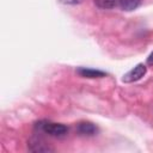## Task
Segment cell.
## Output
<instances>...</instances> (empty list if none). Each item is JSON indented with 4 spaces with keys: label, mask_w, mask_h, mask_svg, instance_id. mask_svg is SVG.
Instances as JSON below:
<instances>
[{
    "label": "cell",
    "mask_w": 153,
    "mask_h": 153,
    "mask_svg": "<svg viewBox=\"0 0 153 153\" xmlns=\"http://www.w3.org/2000/svg\"><path fill=\"white\" fill-rule=\"evenodd\" d=\"M146 72H147L146 65L139 63L134 68H131L129 72H127L123 75L122 80H123V82H134V81H137V80H140L146 74Z\"/></svg>",
    "instance_id": "obj_2"
},
{
    "label": "cell",
    "mask_w": 153,
    "mask_h": 153,
    "mask_svg": "<svg viewBox=\"0 0 153 153\" xmlns=\"http://www.w3.org/2000/svg\"><path fill=\"white\" fill-rule=\"evenodd\" d=\"M76 133L81 136H93L98 133V128L92 122H79L76 124Z\"/></svg>",
    "instance_id": "obj_3"
},
{
    "label": "cell",
    "mask_w": 153,
    "mask_h": 153,
    "mask_svg": "<svg viewBox=\"0 0 153 153\" xmlns=\"http://www.w3.org/2000/svg\"><path fill=\"white\" fill-rule=\"evenodd\" d=\"M38 128L41 131L48 134L53 137H63L68 133V127L62 123H55V122H41L38 124Z\"/></svg>",
    "instance_id": "obj_1"
},
{
    "label": "cell",
    "mask_w": 153,
    "mask_h": 153,
    "mask_svg": "<svg viewBox=\"0 0 153 153\" xmlns=\"http://www.w3.org/2000/svg\"><path fill=\"white\" fill-rule=\"evenodd\" d=\"M94 4L99 8L109 10V8H114L115 6H117L118 5V0H94Z\"/></svg>",
    "instance_id": "obj_7"
},
{
    "label": "cell",
    "mask_w": 153,
    "mask_h": 153,
    "mask_svg": "<svg viewBox=\"0 0 153 153\" xmlns=\"http://www.w3.org/2000/svg\"><path fill=\"white\" fill-rule=\"evenodd\" d=\"M142 0H118V6L123 11H133L140 6Z\"/></svg>",
    "instance_id": "obj_6"
},
{
    "label": "cell",
    "mask_w": 153,
    "mask_h": 153,
    "mask_svg": "<svg viewBox=\"0 0 153 153\" xmlns=\"http://www.w3.org/2000/svg\"><path fill=\"white\" fill-rule=\"evenodd\" d=\"M29 149L32 151V152H49V151H53V148H50L43 140L37 139V137H33L32 140H30Z\"/></svg>",
    "instance_id": "obj_5"
},
{
    "label": "cell",
    "mask_w": 153,
    "mask_h": 153,
    "mask_svg": "<svg viewBox=\"0 0 153 153\" xmlns=\"http://www.w3.org/2000/svg\"><path fill=\"white\" fill-rule=\"evenodd\" d=\"M76 73L82 76V78H103L106 75L105 72L99 71V69H93V68H86V67H80L76 69Z\"/></svg>",
    "instance_id": "obj_4"
},
{
    "label": "cell",
    "mask_w": 153,
    "mask_h": 153,
    "mask_svg": "<svg viewBox=\"0 0 153 153\" xmlns=\"http://www.w3.org/2000/svg\"><path fill=\"white\" fill-rule=\"evenodd\" d=\"M62 4H65V5H79V4H81L84 0H60Z\"/></svg>",
    "instance_id": "obj_8"
},
{
    "label": "cell",
    "mask_w": 153,
    "mask_h": 153,
    "mask_svg": "<svg viewBox=\"0 0 153 153\" xmlns=\"http://www.w3.org/2000/svg\"><path fill=\"white\" fill-rule=\"evenodd\" d=\"M147 63L148 65H153V51L149 54V56L147 57Z\"/></svg>",
    "instance_id": "obj_9"
}]
</instances>
